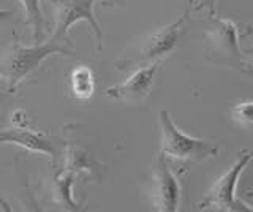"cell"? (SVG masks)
I'll return each instance as SVG.
<instances>
[{"mask_svg":"<svg viewBox=\"0 0 253 212\" xmlns=\"http://www.w3.org/2000/svg\"><path fill=\"white\" fill-rule=\"evenodd\" d=\"M70 85L73 95L79 100H87L93 95L95 90V80L90 68L87 67H78L71 72L70 76Z\"/></svg>","mask_w":253,"mask_h":212,"instance_id":"obj_12","label":"cell"},{"mask_svg":"<svg viewBox=\"0 0 253 212\" xmlns=\"http://www.w3.org/2000/svg\"><path fill=\"white\" fill-rule=\"evenodd\" d=\"M51 3L55 16V30L52 35L54 42L68 43V30L78 21H87L92 26L98 40V49L103 44V34L97 18L93 14V5L97 0H44Z\"/></svg>","mask_w":253,"mask_h":212,"instance_id":"obj_5","label":"cell"},{"mask_svg":"<svg viewBox=\"0 0 253 212\" xmlns=\"http://www.w3.org/2000/svg\"><path fill=\"white\" fill-rule=\"evenodd\" d=\"M24 6V13H26V24L30 26L32 32H34L35 43L40 42L44 30V19L43 13L40 8V0H19Z\"/></svg>","mask_w":253,"mask_h":212,"instance_id":"obj_13","label":"cell"},{"mask_svg":"<svg viewBox=\"0 0 253 212\" xmlns=\"http://www.w3.org/2000/svg\"><path fill=\"white\" fill-rule=\"evenodd\" d=\"M187 19H188V11H185L180 18H177L174 22H171V24L165 26L154 35H150L147 38V42L142 44L139 52L136 54V57L124 59L121 62H117L116 67L122 68V70L138 68V67L150 64V62L163 60V57H166L168 54L176 51L177 44H179L182 27H184Z\"/></svg>","mask_w":253,"mask_h":212,"instance_id":"obj_4","label":"cell"},{"mask_svg":"<svg viewBox=\"0 0 253 212\" xmlns=\"http://www.w3.org/2000/svg\"><path fill=\"white\" fill-rule=\"evenodd\" d=\"M215 3L217 0H200V3L196 5V10H208L211 16H215Z\"/></svg>","mask_w":253,"mask_h":212,"instance_id":"obj_15","label":"cell"},{"mask_svg":"<svg viewBox=\"0 0 253 212\" xmlns=\"http://www.w3.org/2000/svg\"><path fill=\"white\" fill-rule=\"evenodd\" d=\"M206 52L211 56V62L217 65H244V56L237 42V29L234 22L228 19L213 21L211 29L204 34Z\"/></svg>","mask_w":253,"mask_h":212,"instance_id":"obj_6","label":"cell"},{"mask_svg":"<svg viewBox=\"0 0 253 212\" xmlns=\"http://www.w3.org/2000/svg\"><path fill=\"white\" fill-rule=\"evenodd\" d=\"M239 70H241V72H242L245 76H249V78H252V80H253V67H250V65H245V64H244V65H242Z\"/></svg>","mask_w":253,"mask_h":212,"instance_id":"obj_16","label":"cell"},{"mask_svg":"<svg viewBox=\"0 0 253 212\" xmlns=\"http://www.w3.org/2000/svg\"><path fill=\"white\" fill-rule=\"evenodd\" d=\"M160 128H162V155L166 159L179 160L184 163L203 162L217 157L221 147L211 141L190 136L182 131L168 111H160Z\"/></svg>","mask_w":253,"mask_h":212,"instance_id":"obj_2","label":"cell"},{"mask_svg":"<svg viewBox=\"0 0 253 212\" xmlns=\"http://www.w3.org/2000/svg\"><path fill=\"white\" fill-rule=\"evenodd\" d=\"M249 52H250V54H252V56H253V48H252V49H250Z\"/></svg>","mask_w":253,"mask_h":212,"instance_id":"obj_19","label":"cell"},{"mask_svg":"<svg viewBox=\"0 0 253 212\" xmlns=\"http://www.w3.org/2000/svg\"><path fill=\"white\" fill-rule=\"evenodd\" d=\"M0 144H16L32 154H43L54 162L57 149L52 138H47L42 133L26 128H8L0 130Z\"/></svg>","mask_w":253,"mask_h":212,"instance_id":"obj_9","label":"cell"},{"mask_svg":"<svg viewBox=\"0 0 253 212\" xmlns=\"http://www.w3.org/2000/svg\"><path fill=\"white\" fill-rule=\"evenodd\" d=\"M52 54H62V56H75L67 43L60 42H47L44 44L24 46L18 42L11 43L6 49L0 52V78L6 83V87L13 92L18 84L37 70L44 59Z\"/></svg>","mask_w":253,"mask_h":212,"instance_id":"obj_1","label":"cell"},{"mask_svg":"<svg viewBox=\"0 0 253 212\" xmlns=\"http://www.w3.org/2000/svg\"><path fill=\"white\" fill-rule=\"evenodd\" d=\"M150 195H152L154 209L162 212H176L180 206L182 188L176 177L171 171L168 159L160 154L154 165L152 171V187H150Z\"/></svg>","mask_w":253,"mask_h":212,"instance_id":"obj_7","label":"cell"},{"mask_svg":"<svg viewBox=\"0 0 253 212\" xmlns=\"http://www.w3.org/2000/svg\"><path fill=\"white\" fill-rule=\"evenodd\" d=\"M8 93H10V90H6V92H0V105H2V101L8 97Z\"/></svg>","mask_w":253,"mask_h":212,"instance_id":"obj_18","label":"cell"},{"mask_svg":"<svg viewBox=\"0 0 253 212\" xmlns=\"http://www.w3.org/2000/svg\"><path fill=\"white\" fill-rule=\"evenodd\" d=\"M14 14V11H10V10H0V22L8 19V18H11Z\"/></svg>","mask_w":253,"mask_h":212,"instance_id":"obj_17","label":"cell"},{"mask_svg":"<svg viewBox=\"0 0 253 212\" xmlns=\"http://www.w3.org/2000/svg\"><path fill=\"white\" fill-rule=\"evenodd\" d=\"M65 170L73 172H89L95 179H100L101 165L93 159V157L85 151L84 147L76 144H68L65 151Z\"/></svg>","mask_w":253,"mask_h":212,"instance_id":"obj_10","label":"cell"},{"mask_svg":"<svg viewBox=\"0 0 253 212\" xmlns=\"http://www.w3.org/2000/svg\"><path fill=\"white\" fill-rule=\"evenodd\" d=\"M162 67V60L150 62L147 65L138 67L134 72L128 76V80L122 84L113 85L105 90V95L114 100L126 101V103H134L149 97L150 90L154 87L155 76L158 68Z\"/></svg>","mask_w":253,"mask_h":212,"instance_id":"obj_8","label":"cell"},{"mask_svg":"<svg viewBox=\"0 0 253 212\" xmlns=\"http://www.w3.org/2000/svg\"><path fill=\"white\" fill-rule=\"evenodd\" d=\"M231 117L234 122H237L239 125H244V127L253 125V100L237 103L231 109Z\"/></svg>","mask_w":253,"mask_h":212,"instance_id":"obj_14","label":"cell"},{"mask_svg":"<svg viewBox=\"0 0 253 212\" xmlns=\"http://www.w3.org/2000/svg\"><path fill=\"white\" fill-rule=\"evenodd\" d=\"M75 176L76 172L62 168L55 172L54 176V182H52V192H54V201L62 206V209L65 211H79V204L73 200V195H71V187L75 182Z\"/></svg>","mask_w":253,"mask_h":212,"instance_id":"obj_11","label":"cell"},{"mask_svg":"<svg viewBox=\"0 0 253 212\" xmlns=\"http://www.w3.org/2000/svg\"><path fill=\"white\" fill-rule=\"evenodd\" d=\"M253 159V151L242 152L225 174H221L203 198L196 203L198 209L218 212H253V206L237 198L236 187L244 170Z\"/></svg>","mask_w":253,"mask_h":212,"instance_id":"obj_3","label":"cell"}]
</instances>
